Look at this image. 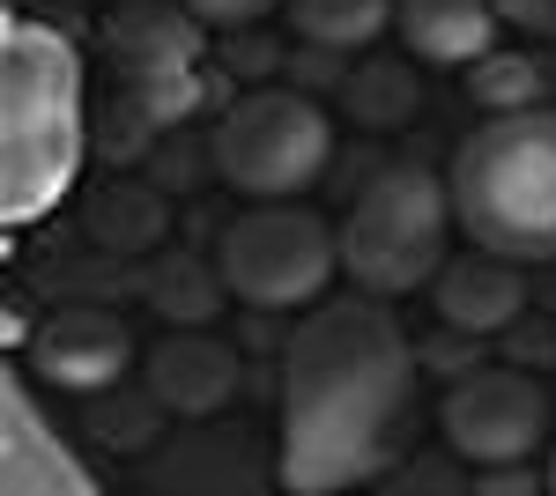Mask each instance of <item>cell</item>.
I'll list each match as a JSON object with an SVG mask.
<instances>
[{
    "label": "cell",
    "instance_id": "cell-1",
    "mask_svg": "<svg viewBox=\"0 0 556 496\" xmlns=\"http://www.w3.org/2000/svg\"><path fill=\"white\" fill-rule=\"evenodd\" d=\"M424 348L401 333L393 296H319L282 341V445L275 482L290 496H342L379 482L408 415H416Z\"/></svg>",
    "mask_w": 556,
    "mask_h": 496
},
{
    "label": "cell",
    "instance_id": "cell-2",
    "mask_svg": "<svg viewBox=\"0 0 556 496\" xmlns=\"http://www.w3.org/2000/svg\"><path fill=\"white\" fill-rule=\"evenodd\" d=\"M0 215L8 230H30L75 193L89 149L83 52L60 23L8 15L0 30Z\"/></svg>",
    "mask_w": 556,
    "mask_h": 496
},
{
    "label": "cell",
    "instance_id": "cell-3",
    "mask_svg": "<svg viewBox=\"0 0 556 496\" xmlns=\"http://www.w3.org/2000/svg\"><path fill=\"white\" fill-rule=\"evenodd\" d=\"M453 215L460 238L482 252H505L519 267L556 259V112H490L453 149Z\"/></svg>",
    "mask_w": 556,
    "mask_h": 496
},
{
    "label": "cell",
    "instance_id": "cell-4",
    "mask_svg": "<svg viewBox=\"0 0 556 496\" xmlns=\"http://www.w3.org/2000/svg\"><path fill=\"white\" fill-rule=\"evenodd\" d=\"M453 186L424 164L371 170L364 193L342 215V275L371 296H408L430 290L438 267L453 259Z\"/></svg>",
    "mask_w": 556,
    "mask_h": 496
},
{
    "label": "cell",
    "instance_id": "cell-5",
    "mask_svg": "<svg viewBox=\"0 0 556 496\" xmlns=\"http://www.w3.org/2000/svg\"><path fill=\"white\" fill-rule=\"evenodd\" d=\"M215 178L238 201H298L334 164V119L319 97L282 82H253L223 104V126L208 141Z\"/></svg>",
    "mask_w": 556,
    "mask_h": 496
},
{
    "label": "cell",
    "instance_id": "cell-6",
    "mask_svg": "<svg viewBox=\"0 0 556 496\" xmlns=\"http://www.w3.org/2000/svg\"><path fill=\"white\" fill-rule=\"evenodd\" d=\"M215 267L230 282V304H245L260 319L312 311L342 267V230H327V215L298 201H253L245 215L223 222Z\"/></svg>",
    "mask_w": 556,
    "mask_h": 496
},
{
    "label": "cell",
    "instance_id": "cell-7",
    "mask_svg": "<svg viewBox=\"0 0 556 496\" xmlns=\"http://www.w3.org/2000/svg\"><path fill=\"white\" fill-rule=\"evenodd\" d=\"M556 400L549 385L519 364H475L468 378L445 385L438 400V437L468 467H505V459H534L549 445Z\"/></svg>",
    "mask_w": 556,
    "mask_h": 496
},
{
    "label": "cell",
    "instance_id": "cell-8",
    "mask_svg": "<svg viewBox=\"0 0 556 496\" xmlns=\"http://www.w3.org/2000/svg\"><path fill=\"white\" fill-rule=\"evenodd\" d=\"M23 364H30L45 385H60V393H112V385L134 371V333H127V319L104 311V304H60V311L30 333Z\"/></svg>",
    "mask_w": 556,
    "mask_h": 496
},
{
    "label": "cell",
    "instance_id": "cell-9",
    "mask_svg": "<svg viewBox=\"0 0 556 496\" xmlns=\"http://www.w3.org/2000/svg\"><path fill=\"white\" fill-rule=\"evenodd\" d=\"M104 60L127 75V89L178 82L208 60V23L186 0H119L104 15Z\"/></svg>",
    "mask_w": 556,
    "mask_h": 496
},
{
    "label": "cell",
    "instance_id": "cell-10",
    "mask_svg": "<svg viewBox=\"0 0 556 496\" xmlns=\"http://www.w3.org/2000/svg\"><path fill=\"white\" fill-rule=\"evenodd\" d=\"M141 378H149V393L178 415V422H215V415L238 400V385H245V364H238V348L208 327H178L164 333L149 356H141Z\"/></svg>",
    "mask_w": 556,
    "mask_h": 496
},
{
    "label": "cell",
    "instance_id": "cell-11",
    "mask_svg": "<svg viewBox=\"0 0 556 496\" xmlns=\"http://www.w3.org/2000/svg\"><path fill=\"white\" fill-rule=\"evenodd\" d=\"M430 311H438V327H460V333H513L527 319V275H519V259L475 245L438 267Z\"/></svg>",
    "mask_w": 556,
    "mask_h": 496
},
{
    "label": "cell",
    "instance_id": "cell-12",
    "mask_svg": "<svg viewBox=\"0 0 556 496\" xmlns=\"http://www.w3.org/2000/svg\"><path fill=\"white\" fill-rule=\"evenodd\" d=\"M401 44H408V60H424V67H460L468 75L482 52H497V30H505V15L490 8V0H401Z\"/></svg>",
    "mask_w": 556,
    "mask_h": 496
},
{
    "label": "cell",
    "instance_id": "cell-13",
    "mask_svg": "<svg viewBox=\"0 0 556 496\" xmlns=\"http://www.w3.org/2000/svg\"><path fill=\"white\" fill-rule=\"evenodd\" d=\"M8 489H67L83 496L89 474L67 459V445L52 437V430H38V408H30V393H23V378H8Z\"/></svg>",
    "mask_w": 556,
    "mask_h": 496
},
{
    "label": "cell",
    "instance_id": "cell-14",
    "mask_svg": "<svg viewBox=\"0 0 556 496\" xmlns=\"http://www.w3.org/2000/svg\"><path fill=\"white\" fill-rule=\"evenodd\" d=\"M186 467H201L186 489H267V482H275V459H260V445L245 437V430H230L223 445H215V437H186V445H172V453L149 467V489H172Z\"/></svg>",
    "mask_w": 556,
    "mask_h": 496
},
{
    "label": "cell",
    "instance_id": "cell-15",
    "mask_svg": "<svg viewBox=\"0 0 556 496\" xmlns=\"http://www.w3.org/2000/svg\"><path fill=\"white\" fill-rule=\"evenodd\" d=\"M149 304H156V319H164V327H208L215 311L230 304V282H223V267H215V259L164 252V259L149 267Z\"/></svg>",
    "mask_w": 556,
    "mask_h": 496
},
{
    "label": "cell",
    "instance_id": "cell-16",
    "mask_svg": "<svg viewBox=\"0 0 556 496\" xmlns=\"http://www.w3.org/2000/svg\"><path fill=\"white\" fill-rule=\"evenodd\" d=\"M401 15V0H290V30L319 52H364Z\"/></svg>",
    "mask_w": 556,
    "mask_h": 496
},
{
    "label": "cell",
    "instance_id": "cell-17",
    "mask_svg": "<svg viewBox=\"0 0 556 496\" xmlns=\"http://www.w3.org/2000/svg\"><path fill=\"white\" fill-rule=\"evenodd\" d=\"M342 104H349L364 126H401V119H416L424 89H416V75H408L393 52H379V60H364V67L342 82Z\"/></svg>",
    "mask_w": 556,
    "mask_h": 496
},
{
    "label": "cell",
    "instance_id": "cell-18",
    "mask_svg": "<svg viewBox=\"0 0 556 496\" xmlns=\"http://www.w3.org/2000/svg\"><path fill=\"white\" fill-rule=\"evenodd\" d=\"M164 230H172V215H164V201L149 186H104V201L89 207V238L112 252H141V245H156Z\"/></svg>",
    "mask_w": 556,
    "mask_h": 496
},
{
    "label": "cell",
    "instance_id": "cell-19",
    "mask_svg": "<svg viewBox=\"0 0 556 496\" xmlns=\"http://www.w3.org/2000/svg\"><path fill=\"white\" fill-rule=\"evenodd\" d=\"M468 97L482 112H527V104H542V67H534V52H482L468 67Z\"/></svg>",
    "mask_w": 556,
    "mask_h": 496
},
{
    "label": "cell",
    "instance_id": "cell-20",
    "mask_svg": "<svg viewBox=\"0 0 556 496\" xmlns=\"http://www.w3.org/2000/svg\"><path fill=\"white\" fill-rule=\"evenodd\" d=\"M164 400L156 393H119V400H104V408L89 415V430L104 437V445H141V437H156L164 430Z\"/></svg>",
    "mask_w": 556,
    "mask_h": 496
},
{
    "label": "cell",
    "instance_id": "cell-21",
    "mask_svg": "<svg viewBox=\"0 0 556 496\" xmlns=\"http://www.w3.org/2000/svg\"><path fill=\"white\" fill-rule=\"evenodd\" d=\"M482 333H460V327H445L438 341H416L424 348V371H438V378H468L475 364H482V348H475Z\"/></svg>",
    "mask_w": 556,
    "mask_h": 496
},
{
    "label": "cell",
    "instance_id": "cell-22",
    "mask_svg": "<svg viewBox=\"0 0 556 496\" xmlns=\"http://www.w3.org/2000/svg\"><path fill=\"white\" fill-rule=\"evenodd\" d=\"M186 8H193V15H201L208 30L238 38V30H253V23L267 15V8H275V0H186Z\"/></svg>",
    "mask_w": 556,
    "mask_h": 496
},
{
    "label": "cell",
    "instance_id": "cell-23",
    "mask_svg": "<svg viewBox=\"0 0 556 496\" xmlns=\"http://www.w3.org/2000/svg\"><path fill=\"white\" fill-rule=\"evenodd\" d=\"M513 30H527V38H549L556 30V0H490Z\"/></svg>",
    "mask_w": 556,
    "mask_h": 496
},
{
    "label": "cell",
    "instance_id": "cell-24",
    "mask_svg": "<svg viewBox=\"0 0 556 496\" xmlns=\"http://www.w3.org/2000/svg\"><path fill=\"white\" fill-rule=\"evenodd\" d=\"M475 489H482V496H527V489H549V482H542V474H527V459H505V467L475 474Z\"/></svg>",
    "mask_w": 556,
    "mask_h": 496
},
{
    "label": "cell",
    "instance_id": "cell-25",
    "mask_svg": "<svg viewBox=\"0 0 556 496\" xmlns=\"http://www.w3.org/2000/svg\"><path fill=\"white\" fill-rule=\"evenodd\" d=\"M542 482H549V489H556V453H549V474H542Z\"/></svg>",
    "mask_w": 556,
    "mask_h": 496
}]
</instances>
